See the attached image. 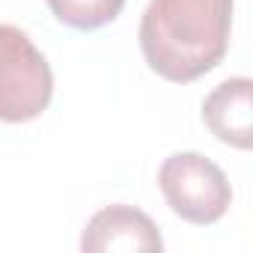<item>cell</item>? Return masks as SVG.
I'll return each mask as SVG.
<instances>
[{"instance_id":"obj_2","label":"cell","mask_w":253,"mask_h":253,"mask_svg":"<svg viewBox=\"0 0 253 253\" xmlns=\"http://www.w3.org/2000/svg\"><path fill=\"white\" fill-rule=\"evenodd\" d=\"M54 95V72L33 39L0 24V122H30L42 116Z\"/></svg>"},{"instance_id":"obj_3","label":"cell","mask_w":253,"mask_h":253,"mask_svg":"<svg viewBox=\"0 0 253 253\" xmlns=\"http://www.w3.org/2000/svg\"><path fill=\"white\" fill-rule=\"evenodd\" d=\"M158 188L173 214L197 226L217 223L232 203L226 173L200 152L170 155L158 170Z\"/></svg>"},{"instance_id":"obj_1","label":"cell","mask_w":253,"mask_h":253,"mask_svg":"<svg viewBox=\"0 0 253 253\" xmlns=\"http://www.w3.org/2000/svg\"><path fill=\"white\" fill-rule=\"evenodd\" d=\"M229 30L232 0H149L137 39L158 78L191 84L226 57Z\"/></svg>"},{"instance_id":"obj_6","label":"cell","mask_w":253,"mask_h":253,"mask_svg":"<svg viewBox=\"0 0 253 253\" xmlns=\"http://www.w3.org/2000/svg\"><path fill=\"white\" fill-rule=\"evenodd\" d=\"M48 6H51L54 18L66 27L98 30L122 12L125 0H48Z\"/></svg>"},{"instance_id":"obj_5","label":"cell","mask_w":253,"mask_h":253,"mask_svg":"<svg viewBox=\"0 0 253 253\" xmlns=\"http://www.w3.org/2000/svg\"><path fill=\"white\" fill-rule=\"evenodd\" d=\"M206 128L226 146H253V81L238 75L217 84L203 101Z\"/></svg>"},{"instance_id":"obj_4","label":"cell","mask_w":253,"mask_h":253,"mask_svg":"<svg viewBox=\"0 0 253 253\" xmlns=\"http://www.w3.org/2000/svg\"><path fill=\"white\" fill-rule=\"evenodd\" d=\"M84 253H107V250H143V253H161L164 238L155 226V220L134 209V206H107L95 211L81 235Z\"/></svg>"}]
</instances>
